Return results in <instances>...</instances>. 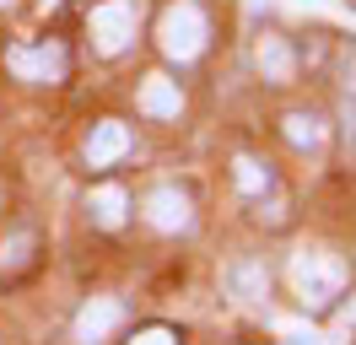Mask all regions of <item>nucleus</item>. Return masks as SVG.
I'll return each instance as SVG.
<instances>
[{"mask_svg": "<svg viewBox=\"0 0 356 345\" xmlns=\"http://www.w3.org/2000/svg\"><path fill=\"white\" fill-rule=\"evenodd\" d=\"M340 319H346V323H356V291H351L346 302H340Z\"/></svg>", "mask_w": 356, "mask_h": 345, "instance_id": "f3484780", "label": "nucleus"}, {"mask_svg": "<svg viewBox=\"0 0 356 345\" xmlns=\"http://www.w3.org/2000/svg\"><path fill=\"white\" fill-rule=\"evenodd\" d=\"M286 345H308V340H302V335H291V340H286Z\"/></svg>", "mask_w": 356, "mask_h": 345, "instance_id": "a211bd4d", "label": "nucleus"}, {"mask_svg": "<svg viewBox=\"0 0 356 345\" xmlns=\"http://www.w3.org/2000/svg\"><path fill=\"white\" fill-rule=\"evenodd\" d=\"M340 125H346V151L356 157V92H346V103H340Z\"/></svg>", "mask_w": 356, "mask_h": 345, "instance_id": "dca6fc26", "label": "nucleus"}, {"mask_svg": "<svg viewBox=\"0 0 356 345\" xmlns=\"http://www.w3.org/2000/svg\"><path fill=\"white\" fill-rule=\"evenodd\" d=\"M281 135H286L297 151H324V141H330V129H324V119H318L313 108L286 113V119H281Z\"/></svg>", "mask_w": 356, "mask_h": 345, "instance_id": "f8f14e48", "label": "nucleus"}, {"mask_svg": "<svg viewBox=\"0 0 356 345\" xmlns=\"http://www.w3.org/2000/svg\"><path fill=\"white\" fill-rule=\"evenodd\" d=\"M232 178H238V189H243V194H254V200H259V194L270 189V168H259L254 157H238V162H232Z\"/></svg>", "mask_w": 356, "mask_h": 345, "instance_id": "ddd939ff", "label": "nucleus"}, {"mask_svg": "<svg viewBox=\"0 0 356 345\" xmlns=\"http://www.w3.org/2000/svg\"><path fill=\"white\" fill-rule=\"evenodd\" d=\"M254 70H259L270 86H291L297 81V49H291L286 33L265 27V33L254 38Z\"/></svg>", "mask_w": 356, "mask_h": 345, "instance_id": "39448f33", "label": "nucleus"}, {"mask_svg": "<svg viewBox=\"0 0 356 345\" xmlns=\"http://www.w3.org/2000/svg\"><path fill=\"white\" fill-rule=\"evenodd\" d=\"M124 151H130V125H124V119L92 125V135H87V168H113Z\"/></svg>", "mask_w": 356, "mask_h": 345, "instance_id": "6e6552de", "label": "nucleus"}, {"mask_svg": "<svg viewBox=\"0 0 356 345\" xmlns=\"http://www.w3.org/2000/svg\"><path fill=\"white\" fill-rule=\"evenodd\" d=\"M291 286H297V302L308 313H324L346 291V259L330 254V248H302L291 259Z\"/></svg>", "mask_w": 356, "mask_h": 345, "instance_id": "f257e3e1", "label": "nucleus"}, {"mask_svg": "<svg viewBox=\"0 0 356 345\" xmlns=\"http://www.w3.org/2000/svg\"><path fill=\"white\" fill-rule=\"evenodd\" d=\"M6 70L27 86H54L65 81L70 70V54L60 38H44V43H17V49H6Z\"/></svg>", "mask_w": 356, "mask_h": 345, "instance_id": "20e7f679", "label": "nucleus"}, {"mask_svg": "<svg viewBox=\"0 0 356 345\" xmlns=\"http://www.w3.org/2000/svg\"><path fill=\"white\" fill-rule=\"evenodd\" d=\"M124 345H184V335H178V329H168V323H146V329H135Z\"/></svg>", "mask_w": 356, "mask_h": 345, "instance_id": "2eb2a0df", "label": "nucleus"}, {"mask_svg": "<svg viewBox=\"0 0 356 345\" xmlns=\"http://www.w3.org/2000/svg\"><path fill=\"white\" fill-rule=\"evenodd\" d=\"M135 27H140V0H103V6H92V17H87L92 49H97L103 60H113V54L130 49Z\"/></svg>", "mask_w": 356, "mask_h": 345, "instance_id": "7ed1b4c3", "label": "nucleus"}, {"mask_svg": "<svg viewBox=\"0 0 356 345\" xmlns=\"http://www.w3.org/2000/svg\"><path fill=\"white\" fill-rule=\"evenodd\" d=\"M87 211L103 232H113V227H124V216H130V194L119 189V184H97L92 200H87Z\"/></svg>", "mask_w": 356, "mask_h": 345, "instance_id": "9b49d317", "label": "nucleus"}, {"mask_svg": "<svg viewBox=\"0 0 356 345\" xmlns=\"http://www.w3.org/2000/svg\"><path fill=\"white\" fill-rule=\"evenodd\" d=\"M27 259H33V232H17L0 243V270H27Z\"/></svg>", "mask_w": 356, "mask_h": 345, "instance_id": "4468645a", "label": "nucleus"}, {"mask_svg": "<svg viewBox=\"0 0 356 345\" xmlns=\"http://www.w3.org/2000/svg\"><path fill=\"white\" fill-rule=\"evenodd\" d=\"M140 113H152V119H178L184 113V86L173 81V76H146L140 81Z\"/></svg>", "mask_w": 356, "mask_h": 345, "instance_id": "1a4fd4ad", "label": "nucleus"}, {"mask_svg": "<svg viewBox=\"0 0 356 345\" xmlns=\"http://www.w3.org/2000/svg\"><path fill=\"white\" fill-rule=\"evenodd\" d=\"M156 43H162V54L178 65H195L205 54V43H211V17H205L200 0H173L162 22H156Z\"/></svg>", "mask_w": 356, "mask_h": 345, "instance_id": "f03ea898", "label": "nucleus"}, {"mask_svg": "<svg viewBox=\"0 0 356 345\" xmlns=\"http://www.w3.org/2000/svg\"><path fill=\"white\" fill-rule=\"evenodd\" d=\"M227 291L243 297V302H265L270 297V270L259 259H232L227 264Z\"/></svg>", "mask_w": 356, "mask_h": 345, "instance_id": "9d476101", "label": "nucleus"}, {"mask_svg": "<svg viewBox=\"0 0 356 345\" xmlns=\"http://www.w3.org/2000/svg\"><path fill=\"white\" fill-rule=\"evenodd\" d=\"M140 211H146V221H152L156 232H184V227H189V194L173 189V184H156V189L140 200Z\"/></svg>", "mask_w": 356, "mask_h": 345, "instance_id": "0eeeda50", "label": "nucleus"}, {"mask_svg": "<svg viewBox=\"0 0 356 345\" xmlns=\"http://www.w3.org/2000/svg\"><path fill=\"white\" fill-rule=\"evenodd\" d=\"M119 323H124V307H119V302H113V297H92L87 307L76 313L70 340H76V345H103L113 329H119Z\"/></svg>", "mask_w": 356, "mask_h": 345, "instance_id": "423d86ee", "label": "nucleus"}]
</instances>
